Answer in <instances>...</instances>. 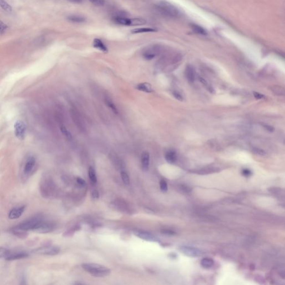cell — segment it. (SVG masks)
Returning a JSON list of instances; mask_svg holds the SVG:
<instances>
[{
    "instance_id": "cell-1",
    "label": "cell",
    "mask_w": 285,
    "mask_h": 285,
    "mask_svg": "<svg viewBox=\"0 0 285 285\" xmlns=\"http://www.w3.org/2000/svg\"><path fill=\"white\" fill-rule=\"evenodd\" d=\"M45 219V218L43 215L36 214L22 221L14 228L26 232L34 231L36 232Z\"/></svg>"
},
{
    "instance_id": "cell-2",
    "label": "cell",
    "mask_w": 285,
    "mask_h": 285,
    "mask_svg": "<svg viewBox=\"0 0 285 285\" xmlns=\"http://www.w3.org/2000/svg\"><path fill=\"white\" fill-rule=\"evenodd\" d=\"M82 267L85 271L91 275L96 277H103L108 276L111 272L109 268L99 264L87 263L82 265Z\"/></svg>"
},
{
    "instance_id": "cell-3",
    "label": "cell",
    "mask_w": 285,
    "mask_h": 285,
    "mask_svg": "<svg viewBox=\"0 0 285 285\" xmlns=\"http://www.w3.org/2000/svg\"><path fill=\"white\" fill-rule=\"evenodd\" d=\"M40 192L43 198L51 199L56 196V185L48 177H44L40 182Z\"/></svg>"
},
{
    "instance_id": "cell-4",
    "label": "cell",
    "mask_w": 285,
    "mask_h": 285,
    "mask_svg": "<svg viewBox=\"0 0 285 285\" xmlns=\"http://www.w3.org/2000/svg\"><path fill=\"white\" fill-rule=\"evenodd\" d=\"M156 10L162 15L169 18L179 17L180 12L177 8L170 3L162 1L156 6Z\"/></svg>"
},
{
    "instance_id": "cell-5",
    "label": "cell",
    "mask_w": 285,
    "mask_h": 285,
    "mask_svg": "<svg viewBox=\"0 0 285 285\" xmlns=\"http://www.w3.org/2000/svg\"><path fill=\"white\" fill-rule=\"evenodd\" d=\"M60 248L53 246H44L34 249L33 252L36 254L48 256H54L60 252Z\"/></svg>"
},
{
    "instance_id": "cell-6",
    "label": "cell",
    "mask_w": 285,
    "mask_h": 285,
    "mask_svg": "<svg viewBox=\"0 0 285 285\" xmlns=\"http://www.w3.org/2000/svg\"><path fill=\"white\" fill-rule=\"evenodd\" d=\"M36 164V159L34 157L31 156L27 159L23 168V174L25 177H29L34 173Z\"/></svg>"
},
{
    "instance_id": "cell-7",
    "label": "cell",
    "mask_w": 285,
    "mask_h": 285,
    "mask_svg": "<svg viewBox=\"0 0 285 285\" xmlns=\"http://www.w3.org/2000/svg\"><path fill=\"white\" fill-rule=\"evenodd\" d=\"M14 134L18 139L23 140L24 139L26 132V126L24 122L17 120L14 124Z\"/></svg>"
},
{
    "instance_id": "cell-8",
    "label": "cell",
    "mask_w": 285,
    "mask_h": 285,
    "mask_svg": "<svg viewBox=\"0 0 285 285\" xmlns=\"http://www.w3.org/2000/svg\"><path fill=\"white\" fill-rule=\"evenodd\" d=\"M180 250L185 255L192 257L201 256L203 254V252L198 248L189 246H182L180 248Z\"/></svg>"
},
{
    "instance_id": "cell-9",
    "label": "cell",
    "mask_w": 285,
    "mask_h": 285,
    "mask_svg": "<svg viewBox=\"0 0 285 285\" xmlns=\"http://www.w3.org/2000/svg\"><path fill=\"white\" fill-rule=\"evenodd\" d=\"M29 254L24 251H15L10 252L9 251L8 254L5 257V259L7 261H14L17 259H24L29 257Z\"/></svg>"
},
{
    "instance_id": "cell-10",
    "label": "cell",
    "mask_w": 285,
    "mask_h": 285,
    "mask_svg": "<svg viewBox=\"0 0 285 285\" xmlns=\"http://www.w3.org/2000/svg\"><path fill=\"white\" fill-rule=\"evenodd\" d=\"M25 210V206H20L12 208L9 213V218L10 219H16L23 214Z\"/></svg>"
},
{
    "instance_id": "cell-11",
    "label": "cell",
    "mask_w": 285,
    "mask_h": 285,
    "mask_svg": "<svg viewBox=\"0 0 285 285\" xmlns=\"http://www.w3.org/2000/svg\"><path fill=\"white\" fill-rule=\"evenodd\" d=\"M135 235L142 240H145L147 241H151V242L158 241V239L157 238V237H155L151 233L144 232V231H137L135 233Z\"/></svg>"
},
{
    "instance_id": "cell-12",
    "label": "cell",
    "mask_w": 285,
    "mask_h": 285,
    "mask_svg": "<svg viewBox=\"0 0 285 285\" xmlns=\"http://www.w3.org/2000/svg\"><path fill=\"white\" fill-rule=\"evenodd\" d=\"M185 74L188 81L189 83H193L196 78V72L194 70V67L192 65H188L185 68Z\"/></svg>"
},
{
    "instance_id": "cell-13",
    "label": "cell",
    "mask_w": 285,
    "mask_h": 285,
    "mask_svg": "<svg viewBox=\"0 0 285 285\" xmlns=\"http://www.w3.org/2000/svg\"><path fill=\"white\" fill-rule=\"evenodd\" d=\"M150 162V155L148 152L144 151L141 154V167L144 170L148 169Z\"/></svg>"
},
{
    "instance_id": "cell-14",
    "label": "cell",
    "mask_w": 285,
    "mask_h": 285,
    "mask_svg": "<svg viewBox=\"0 0 285 285\" xmlns=\"http://www.w3.org/2000/svg\"><path fill=\"white\" fill-rule=\"evenodd\" d=\"M113 21L117 24L123 25V26H130V19L120 16H114L113 18Z\"/></svg>"
},
{
    "instance_id": "cell-15",
    "label": "cell",
    "mask_w": 285,
    "mask_h": 285,
    "mask_svg": "<svg viewBox=\"0 0 285 285\" xmlns=\"http://www.w3.org/2000/svg\"><path fill=\"white\" fill-rule=\"evenodd\" d=\"M137 88L140 91H143L148 93H150L153 91V89L152 88L151 85L148 83H143L141 84H138L137 86Z\"/></svg>"
},
{
    "instance_id": "cell-16",
    "label": "cell",
    "mask_w": 285,
    "mask_h": 285,
    "mask_svg": "<svg viewBox=\"0 0 285 285\" xmlns=\"http://www.w3.org/2000/svg\"><path fill=\"white\" fill-rule=\"evenodd\" d=\"M93 46L95 48H97L104 53L108 52V48L106 47V46L101 40L98 38H95L94 40Z\"/></svg>"
},
{
    "instance_id": "cell-17",
    "label": "cell",
    "mask_w": 285,
    "mask_h": 285,
    "mask_svg": "<svg viewBox=\"0 0 285 285\" xmlns=\"http://www.w3.org/2000/svg\"><path fill=\"white\" fill-rule=\"evenodd\" d=\"M165 160L170 164L175 163L177 160V155L174 151H167L165 155Z\"/></svg>"
},
{
    "instance_id": "cell-18",
    "label": "cell",
    "mask_w": 285,
    "mask_h": 285,
    "mask_svg": "<svg viewBox=\"0 0 285 285\" xmlns=\"http://www.w3.org/2000/svg\"><path fill=\"white\" fill-rule=\"evenodd\" d=\"M11 232L14 235H15L16 236H17L19 238H20L21 239H24L25 238L27 237V233L26 231L20 230L19 229H17L16 228H13L11 230Z\"/></svg>"
},
{
    "instance_id": "cell-19",
    "label": "cell",
    "mask_w": 285,
    "mask_h": 285,
    "mask_svg": "<svg viewBox=\"0 0 285 285\" xmlns=\"http://www.w3.org/2000/svg\"><path fill=\"white\" fill-rule=\"evenodd\" d=\"M67 19L69 21L74 23H83L85 21V19L84 17L78 15H70L67 17Z\"/></svg>"
},
{
    "instance_id": "cell-20",
    "label": "cell",
    "mask_w": 285,
    "mask_h": 285,
    "mask_svg": "<svg viewBox=\"0 0 285 285\" xmlns=\"http://www.w3.org/2000/svg\"><path fill=\"white\" fill-rule=\"evenodd\" d=\"M145 20L141 18H134L130 19V26H142L146 24Z\"/></svg>"
},
{
    "instance_id": "cell-21",
    "label": "cell",
    "mask_w": 285,
    "mask_h": 285,
    "mask_svg": "<svg viewBox=\"0 0 285 285\" xmlns=\"http://www.w3.org/2000/svg\"><path fill=\"white\" fill-rule=\"evenodd\" d=\"M271 90L276 95L278 96H283L285 95V89L281 86H272L271 88Z\"/></svg>"
},
{
    "instance_id": "cell-22",
    "label": "cell",
    "mask_w": 285,
    "mask_h": 285,
    "mask_svg": "<svg viewBox=\"0 0 285 285\" xmlns=\"http://www.w3.org/2000/svg\"><path fill=\"white\" fill-rule=\"evenodd\" d=\"M191 27H192L193 31H194V32L196 33V34L201 35H207L206 31L203 27H202L201 26H200L199 25L192 24L191 25Z\"/></svg>"
},
{
    "instance_id": "cell-23",
    "label": "cell",
    "mask_w": 285,
    "mask_h": 285,
    "mask_svg": "<svg viewBox=\"0 0 285 285\" xmlns=\"http://www.w3.org/2000/svg\"><path fill=\"white\" fill-rule=\"evenodd\" d=\"M201 264L204 268H209L213 266L214 261L212 259H209V258H204V259H202Z\"/></svg>"
},
{
    "instance_id": "cell-24",
    "label": "cell",
    "mask_w": 285,
    "mask_h": 285,
    "mask_svg": "<svg viewBox=\"0 0 285 285\" xmlns=\"http://www.w3.org/2000/svg\"><path fill=\"white\" fill-rule=\"evenodd\" d=\"M156 30L151 28H137L131 31L132 34H139V33H145V32H154Z\"/></svg>"
},
{
    "instance_id": "cell-25",
    "label": "cell",
    "mask_w": 285,
    "mask_h": 285,
    "mask_svg": "<svg viewBox=\"0 0 285 285\" xmlns=\"http://www.w3.org/2000/svg\"><path fill=\"white\" fill-rule=\"evenodd\" d=\"M105 103L106 104V105L108 106V108H110V109L112 110L113 113H115V114H118L117 108L116 107L114 103H113L112 101L110 100V99H105Z\"/></svg>"
},
{
    "instance_id": "cell-26",
    "label": "cell",
    "mask_w": 285,
    "mask_h": 285,
    "mask_svg": "<svg viewBox=\"0 0 285 285\" xmlns=\"http://www.w3.org/2000/svg\"><path fill=\"white\" fill-rule=\"evenodd\" d=\"M89 177L91 182L93 183H96L97 182V177H96V173L93 167H90L89 169Z\"/></svg>"
},
{
    "instance_id": "cell-27",
    "label": "cell",
    "mask_w": 285,
    "mask_h": 285,
    "mask_svg": "<svg viewBox=\"0 0 285 285\" xmlns=\"http://www.w3.org/2000/svg\"><path fill=\"white\" fill-rule=\"evenodd\" d=\"M199 80L202 84L203 85V86H204V87H205L209 92H211L212 93H213L214 92V90L213 89V88L208 84V83L207 82L205 79H204L202 77H199Z\"/></svg>"
},
{
    "instance_id": "cell-28",
    "label": "cell",
    "mask_w": 285,
    "mask_h": 285,
    "mask_svg": "<svg viewBox=\"0 0 285 285\" xmlns=\"http://www.w3.org/2000/svg\"><path fill=\"white\" fill-rule=\"evenodd\" d=\"M0 6L7 12H11L12 11V7L5 0H0Z\"/></svg>"
},
{
    "instance_id": "cell-29",
    "label": "cell",
    "mask_w": 285,
    "mask_h": 285,
    "mask_svg": "<svg viewBox=\"0 0 285 285\" xmlns=\"http://www.w3.org/2000/svg\"><path fill=\"white\" fill-rule=\"evenodd\" d=\"M121 178L123 182L125 185H129L130 183V178L129 175L127 173L124 171H122L121 172Z\"/></svg>"
},
{
    "instance_id": "cell-30",
    "label": "cell",
    "mask_w": 285,
    "mask_h": 285,
    "mask_svg": "<svg viewBox=\"0 0 285 285\" xmlns=\"http://www.w3.org/2000/svg\"><path fill=\"white\" fill-rule=\"evenodd\" d=\"M60 129H61L62 134H64V135H65V137L69 139H71V137H72L71 134L70 133V132L65 128V127L62 126L60 128Z\"/></svg>"
},
{
    "instance_id": "cell-31",
    "label": "cell",
    "mask_w": 285,
    "mask_h": 285,
    "mask_svg": "<svg viewBox=\"0 0 285 285\" xmlns=\"http://www.w3.org/2000/svg\"><path fill=\"white\" fill-rule=\"evenodd\" d=\"M252 151L254 153L258 155V156H264L266 155V152L264 151V150L258 148H254L252 149Z\"/></svg>"
},
{
    "instance_id": "cell-32",
    "label": "cell",
    "mask_w": 285,
    "mask_h": 285,
    "mask_svg": "<svg viewBox=\"0 0 285 285\" xmlns=\"http://www.w3.org/2000/svg\"><path fill=\"white\" fill-rule=\"evenodd\" d=\"M160 188H161L162 191H163V192H165L167 191L168 185H167V182L164 180H161V182H160Z\"/></svg>"
},
{
    "instance_id": "cell-33",
    "label": "cell",
    "mask_w": 285,
    "mask_h": 285,
    "mask_svg": "<svg viewBox=\"0 0 285 285\" xmlns=\"http://www.w3.org/2000/svg\"><path fill=\"white\" fill-rule=\"evenodd\" d=\"M7 29V26L0 20V35H2L5 33Z\"/></svg>"
},
{
    "instance_id": "cell-34",
    "label": "cell",
    "mask_w": 285,
    "mask_h": 285,
    "mask_svg": "<svg viewBox=\"0 0 285 285\" xmlns=\"http://www.w3.org/2000/svg\"><path fill=\"white\" fill-rule=\"evenodd\" d=\"M9 251L8 249L5 248L4 247H0V259L3 258V257L5 258V257L8 254Z\"/></svg>"
},
{
    "instance_id": "cell-35",
    "label": "cell",
    "mask_w": 285,
    "mask_h": 285,
    "mask_svg": "<svg viewBox=\"0 0 285 285\" xmlns=\"http://www.w3.org/2000/svg\"><path fill=\"white\" fill-rule=\"evenodd\" d=\"M90 2H91L92 3H93L94 5H96V6H101L104 4V0H89Z\"/></svg>"
},
{
    "instance_id": "cell-36",
    "label": "cell",
    "mask_w": 285,
    "mask_h": 285,
    "mask_svg": "<svg viewBox=\"0 0 285 285\" xmlns=\"http://www.w3.org/2000/svg\"><path fill=\"white\" fill-rule=\"evenodd\" d=\"M173 96H174V97L176 99H177L178 100L180 101H182L183 100V96H182V95H181L179 93L176 92V91H174V92L173 93Z\"/></svg>"
},
{
    "instance_id": "cell-37",
    "label": "cell",
    "mask_w": 285,
    "mask_h": 285,
    "mask_svg": "<svg viewBox=\"0 0 285 285\" xmlns=\"http://www.w3.org/2000/svg\"><path fill=\"white\" fill-rule=\"evenodd\" d=\"M77 184H79L81 186H85L86 185V182L85 181V180L82 179V178L77 177Z\"/></svg>"
},
{
    "instance_id": "cell-38",
    "label": "cell",
    "mask_w": 285,
    "mask_h": 285,
    "mask_svg": "<svg viewBox=\"0 0 285 285\" xmlns=\"http://www.w3.org/2000/svg\"><path fill=\"white\" fill-rule=\"evenodd\" d=\"M263 126H264V127L266 129V130H267L268 132H273L274 130H275V128L273 127H272L271 125H269L267 124H263Z\"/></svg>"
},
{
    "instance_id": "cell-39",
    "label": "cell",
    "mask_w": 285,
    "mask_h": 285,
    "mask_svg": "<svg viewBox=\"0 0 285 285\" xmlns=\"http://www.w3.org/2000/svg\"><path fill=\"white\" fill-rule=\"evenodd\" d=\"M253 94H254V97L257 99H263L264 98V95H262L260 93H257V92H256V91H254Z\"/></svg>"
},
{
    "instance_id": "cell-40",
    "label": "cell",
    "mask_w": 285,
    "mask_h": 285,
    "mask_svg": "<svg viewBox=\"0 0 285 285\" xmlns=\"http://www.w3.org/2000/svg\"><path fill=\"white\" fill-rule=\"evenodd\" d=\"M252 173L251 172V170H249V169H244V170H243L242 171V174L244 175V176H246V177H248L249 175L251 174Z\"/></svg>"
},
{
    "instance_id": "cell-41",
    "label": "cell",
    "mask_w": 285,
    "mask_h": 285,
    "mask_svg": "<svg viewBox=\"0 0 285 285\" xmlns=\"http://www.w3.org/2000/svg\"><path fill=\"white\" fill-rule=\"evenodd\" d=\"M91 196H92V197L93 198H95V199L98 198L99 196L98 191H96V190H94L91 193Z\"/></svg>"
},
{
    "instance_id": "cell-42",
    "label": "cell",
    "mask_w": 285,
    "mask_h": 285,
    "mask_svg": "<svg viewBox=\"0 0 285 285\" xmlns=\"http://www.w3.org/2000/svg\"><path fill=\"white\" fill-rule=\"evenodd\" d=\"M163 233H165V234H167V235H174V232H173V231H168V230L163 231Z\"/></svg>"
},
{
    "instance_id": "cell-43",
    "label": "cell",
    "mask_w": 285,
    "mask_h": 285,
    "mask_svg": "<svg viewBox=\"0 0 285 285\" xmlns=\"http://www.w3.org/2000/svg\"><path fill=\"white\" fill-rule=\"evenodd\" d=\"M68 1L74 3H80L82 1V0H68Z\"/></svg>"
}]
</instances>
